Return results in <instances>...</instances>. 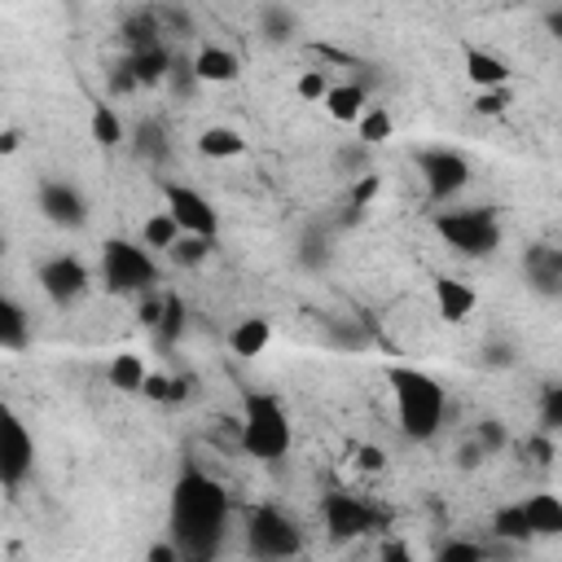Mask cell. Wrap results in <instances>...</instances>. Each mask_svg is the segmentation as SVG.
Segmentation results:
<instances>
[{
    "instance_id": "cell-6",
    "label": "cell",
    "mask_w": 562,
    "mask_h": 562,
    "mask_svg": "<svg viewBox=\"0 0 562 562\" xmlns=\"http://www.w3.org/2000/svg\"><path fill=\"white\" fill-rule=\"evenodd\" d=\"M246 549L255 558H294V553H303V536L281 509L255 505L246 514Z\"/></svg>"
},
{
    "instance_id": "cell-32",
    "label": "cell",
    "mask_w": 562,
    "mask_h": 562,
    "mask_svg": "<svg viewBox=\"0 0 562 562\" xmlns=\"http://www.w3.org/2000/svg\"><path fill=\"white\" fill-rule=\"evenodd\" d=\"M439 562H479V558H487V544H470V540H448V544H439V553H435Z\"/></svg>"
},
{
    "instance_id": "cell-26",
    "label": "cell",
    "mask_w": 562,
    "mask_h": 562,
    "mask_svg": "<svg viewBox=\"0 0 562 562\" xmlns=\"http://www.w3.org/2000/svg\"><path fill=\"white\" fill-rule=\"evenodd\" d=\"M259 35L272 40V44L290 40V35H294V13H290L285 4H263V9H259Z\"/></svg>"
},
{
    "instance_id": "cell-5",
    "label": "cell",
    "mask_w": 562,
    "mask_h": 562,
    "mask_svg": "<svg viewBox=\"0 0 562 562\" xmlns=\"http://www.w3.org/2000/svg\"><path fill=\"white\" fill-rule=\"evenodd\" d=\"M435 233H439L452 250H461V255H470V259L492 255V250L501 246V224H496V215H492L487 206L439 211V215H435Z\"/></svg>"
},
{
    "instance_id": "cell-36",
    "label": "cell",
    "mask_w": 562,
    "mask_h": 562,
    "mask_svg": "<svg viewBox=\"0 0 562 562\" xmlns=\"http://www.w3.org/2000/svg\"><path fill=\"white\" fill-rule=\"evenodd\" d=\"M149 562H180L184 553H180V544L176 540H162V544H149V553H145Z\"/></svg>"
},
{
    "instance_id": "cell-28",
    "label": "cell",
    "mask_w": 562,
    "mask_h": 562,
    "mask_svg": "<svg viewBox=\"0 0 562 562\" xmlns=\"http://www.w3.org/2000/svg\"><path fill=\"white\" fill-rule=\"evenodd\" d=\"M211 246H215V237H198V233H184V237L171 246V255H176V263H184V268H198V263H206V259H211Z\"/></svg>"
},
{
    "instance_id": "cell-3",
    "label": "cell",
    "mask_w": 562,
    "mask_h": 562,
    "mask_svg": "<svg viewBox=\"0 0 562 562\" xmlns=\"http://www.w3.org/2000/svg\"><path fill=\"white\" fill-rule=\"evenodd\" d=\"M241 448H246L255 461H263V465L290 457V448H294V422H290L281 395H272V391H250V395L241 400Z\"/></svg>"
},
{
    "instance_id": "cell-13",
    "label": "cell",
    "mask_w": 562,
    "mask_h": 562,
    "mask_svg": "<svg viewBox=\"0 0 562 562\" xmlns=\"http://www.w3.org/2000/svg\"><path fill=\"white\" fill-rule=\"evenodd\" d=\"M461 70H465V79H470L479 92L509 88V79H514V66H509L501 53L479 48V44H465V48H461Z\"/></svg>"
},
{
    "instance_id": "cell-27",
    "label": "cell",
    "mask_w": 562,
    "mask_h": 562,
    "mask_svg": "<svg viewBox=\"0 0 562 562\" xmlns=\"http://www.w3.org/2000/svg\"><path fill=\"white\" fill-rule=\"evenodd\" d=\"M536 417H540V430H544V435H562V382H549V386L540 391Z\"/></svg>"
},
{
    "instance_id": "cell-33",
    "label": "cell",
    "mask_w": 562,
    "mask_h": 562,
    "mask_svg": "<svg viewBox=\"0 0 562 562\" xmlns=\"http://www.w3.org/2000/svg\"><path fill=\"white\" fill-rule=\"evenodd\" d=\"M162 70H167L162 48H145V57H136V79H162Z\"/></svg>"
},
{
    "instance_id": "cell-2",
    "label": "cell",
    "mask_w": 562,
    "mask_h": 562,
    "mask_svg": "<svg viewBox=\"0 0 562 562\" xmlns=\"http://www.w3.org/2000/svg\"><path fill=\"white\" fill-rule=\"evenodd\" d=\"M386 386H391L395 422H400L404 439H413V443L435 439L439 426H443V413H448V395H443V386H439L430 373L408 369V364L386 369Z\"/></svg>"
},
{
    "instance_id": "cell-38",
    "label": "cell",
    "mask_w": 562,
    "mask_h": 562,
    "mask_svg": "<svg viewBox=\"0 0 562 562\" xmlns=\"http://www.w3.org/2000/svg\"><path fill=\"white\" fill-rule=\"evenodd\" d=\"M549 31L562 40V13H549Z\"/></svg>"
},
{
    "instance_id": "cell-11",
    "label": "cell",
    "mask_w": 562,
    "mask_h": 562,
    "mask_svg": "<svg viewBox=\"0 0 562 562\" xmlns=\"http://www.w3.org/2000/svg\"><path fill=\"white\" fill-rule=\"evenodd\" d=\"M35 202H40V215L53 228H83L88 224V198L70 180H40Z\"/></svg>"
},
{
    "instance_id": "cell-4",
    "label": "cell",
    "mask_w": 562,
    "mask_h": 562,
    "mask_svg": "<svg viewBox=\"0 0 562 562\" xmlns=\"http://www.w3.org/2000/svg\"><path fill=\"white\" fill-rule=\"evenodd\" d=\"M101 277L114 294H145L154 290L158 281V263H154V250L136 237H105L101 246Z\"/></svg>"
},
{
    "instance_id": "cell-19",
    "label": "cell",
    "mask_w": 562,
    "mask_h": 562,
    "mask_svg": "<svg viewBox=\"0 0 562 562\" xmlns=\"http://www.w3.org/2000/svg\"><path fill=\"white\" fill-rule=\"evenodd\" d=\"M325 114L334 119V123H342V127H356L360 123V114L369 110V92L360 88V83H334L329 92H325Z\"/></svg>"
},
{
    "instance_id": "cell-14",
    "label": "cell",
    "mask_w": 562,
    "mask_h": 562,
    "mask_svg": "<svg viewBox=\"0 0 562 562\" xmlns=\"http://www.w3.org/2000/svg\"><path fill=\"white\" fill-rule=\"evenodd\" d=\"M189 75L198 83H211V88H224V83H237L241 79V57L224 44H202L189 61Z\"/></svg>"
},
{
    "instance_id": "cell-21",
    "label": "cell",
    "mask_w": 562,
    "mask_h": 562,
    "mask_svg": "<svg viewBox=\"0 0 562 562\" xmlns=\"http://www.w3.org/2000/svg\"><path fill=\"white\" fill-rule=\"evenodd\" d=\"M26 342H31V316L13 294H4L0 299V347L4 351H22Z\"/></svg>"
},
{
    "instance_id": "cell-25",
    "label": "cell",
    "mask_w": 562,
    "mask_h": 562,
    "mask_svg": "<svg viewBox=\"0 0 562 562\" xmlns=\"http://www.w3.org/2000/svg\"><path fill=\"white\" fill-rule=\"evenodd\" d=\"M356 136H360L364 145H382V140H391V136H395V119H391V110H386V105H369V110L360 114V123H356Z\"/></svg>"
},
{
    "instance_id": "cell-24",
    "label": "cell",
    "mask_w": 562,
    "mask_h": 562,
    "mask_svg": "<svg viewBox=\"0 0 562 562\" xmlns=\"http://www.w3.org/2000/svg\"><path fill=\"white\" fill-rule=\"evenodd\" d=\"M180 237H184V228L176 224V215H171L167 206L154 211V215H145V224H140V241H145L149 250H171Z\"/></svg>"
},
{
    "instance_id": "cell-39",
    "label": "cell",
    "mask_w": 562,
    "mask_h": 562,
    "mask_svg": "<svg viewBox=\"0 0 562 562\" xmlns=\"http://www.w3.org/2000/svg\"><path fill=\"white\" fill-rule=\"evenodd\" d=\"M66 4H70V0H66Z\"/></svg>"
},
{
    "instance_id": "cell-22",
    "label": "cell",
    "mask_w": 562,
    "mask_h": 562,
    "mask_svg": "<svg viewBox=\"0 0 562 562\" xmlns=\"http://www.w3.org/2000/svg\"><path fill=\"white\" fill-rule=\"evenodd\" d=\"M88 136H92L101 149H114V145H123L127 127H123V119H119V110H114V105L97 101V105H92V114H88Z\"/></svg>"
},
{
    "instance_id": "cell-29",
    "label": "cell",
    "mask_w": 562,
    "mask_h": 562,
    "mask_svg": "<svg viewBox=\"0 0 562 562\" xmlns=\"http://www.w3.org/2000/svg\"><path fill=\"white\" fill-rule=\"evenodd\" d=\"M154 334H158V342H176V338L184 334V303H180L176 294H167V307H162Z\"/></svg>"
},
{
    "instance_id": "cell-18",
    "label": "cell",
    "mask_w": 562,
    "mask_h": 562,
    "mask_svg": "<svg viewBox=\"0 0 562 562\" xmlns=\"http://www.w3.org/2000/svg\"><path fill=\"white\" fill-rule=\"evenodd\" d=\"M522 509H527V522H531V536L536 540L562 536V496L558 492H531L522 501Z\"/></svg>"
},
{
    "instance_id": "cell-15",
    "label": "cell",
    "mask_w": 562,
    "mask_h": 562,
    "mask_svg": "<svg viewBox=\"0 0 562 562\" xmlns=\"http://www.w3.org/2000/svg\"><path fill=\"white\" fill-rule=\"evenodd\" d=\"M430 294H435V312H439V321H448V325L470 321V316H474V307H479L474 285H470V281H461V277H435Z\"/></svg>"
},
{
    "instance_id": "cell-10",
    "label": "cell",
    "mask_w": 562,
    "mask_h": 562,
    "mask_svg": "<svg viewBox=\"0 0 562 562\" xmlns=\"http://www.w3.org/2000/svg\"><path fill=\"white\" fill-rule=\"evenodd\" d=\"M162 206L176 215V224H180L184 233L220 237V211H215L211 198L198 193L193 184H176V180H167V184H162Z\"/></svg>"
},
{
    "instance_id": "cell-37",
    "label": "cell",
    "mask_w": 562,
    "mask_h": 562,
    "mask_svg": "<svg viewBox=\"0 0 562 562\" xmlns=\"http://www.w3.org/2000/svg\"><path fill=\"white\" fill-rule=\"evenodd\" d=\"M18 145H22V132H18V127H4V132H0V154L9 158V154H18Z\"/></svg>"
},
{
    "instance_id": "cell-17",
    "label": "cell",
    "mask_w": 562,
    "mask_h": 562,
    "mask_svg": "<svg viewBox=\"0 0 562 562\" xmlns=\"http://www.w3.org/2000/svg\"><path fill=\"white\" fill-rule=\"evenodd\" d=\"M268 342H272V325H268V316H241V321L228 329V351H233L237 360H255V356H263Z\"/></svg>"
},
{
    "instance_id": "cell-9",
    "label": "cell",
    "mask_w": 562,
    "mask_h": 562,
    "mask_svg": "<svg viewBox=\"0 0 562 562\" xmlns=\"http://www.w3.org/2000/svg\"><path fill=\"white\" fill-rule=\"evenodd\" d=\"M417 171H422V184H426L430 202H452L470 184V158L457 154V149H422Z\"/></svg>"
},
{
    "instance_id": "cell-8",
    "label": "cell",
    "mask_w": 562,
    "mask_h": 562,
    "mask_svg": "<svg viewBox=\"0 0 562 562\" xmlns=\"http://www.w3.org/2000/svg\"><path fill=\"white\" fill-rule=\"evenodd\" d=\"M31 470H35V439H31L26 422L9 413L4 426H0V487H4L9 501L22 492Z\"/></svg>"
},
{
    "instance_id": "cell-35",
    "label": "cell",
    "mask_w": 562,
    "mask_h": 562,
    "mask_svg": "<svg viewBox=\"0 0 562 562\" xmlns=\"http://www.w3.org/2000/svg\"><path fill=\"white\" fill-rule=\"evenodd\" d=\"M356 465H360V470H373V474H378V470H386V457H382V452H378L373 443H364V448L356 452Z\"/></svg>"
},
{
    "instance_id": "cell-12",
    "label": "cell",
    "mask_w": 562,
    "mask_h": 562,
    "mask_svg": "<svg viewBox=\"0 0 562 562\" xmlns=\"http://www.w3.org/2000/svg\"><path fill=\"white\" fill-rule=\"evenodd\" d=\"M321 518H325V531L334 540H356V536H364L373 527V509L364 501H356L351 492H325Z\"/></svg>"
},
{
    "instance_id": "cell-23",
    "label": "cell",
    "mask_w": 562,
    "mask_h": 562,
    "mask_svg": "<svg viewBox=\"0 0 562 562\" xmlns=\"http://www.w3.org/2000/svg\"><path fill=\"white\" fill-rule=\"evenodd\" d=\"M492 536H496V540H509V544H527V540H536V536H531V522H527L522 501L501 505V509L492 514Z\"/></svg>"
},
{
    "instance_id": "cell-30",
    "label": "cell",
    "mask_w": 562,
    "mask_h": 562,
    "mask_svg": "<svg viewBox=\"0 0 562 562\" xmlns=\"http://www.w3.org/2000/svg\"><path fill=\"white\" fill-rule=\"evenodd\" d=\"M474 443H479V452H483V457H496V452H505V448H509V430H505V422H496V417L479 422V430H474Z\"/></svg>"
},
{
    "instance_id": "cell-34",
    "label": "cell",
    "mask_w": 562,
    "mask_h": 562,
    "mask_svg": "<svg viewBox=\"0 0 562 562\" xmlns=\"http://www.w3.org/2000/svg\"><path fill=\"white\" fill-rule=\"evenodd\" d=\"M505 105H509V92H505V88H492V92H483V97L474 101L479 114H501Z\"/></svg>"
},
{
    "instance_id": "cell-16",
    "label": "cell",
    "mask_w": 562,
    "mask_h": 562,
    "mask_svg": "<svg viewBox=\"0 0 562 562\" xmlns=\"http://www.w3.org/2000/svg\"><path fill=\"white\" fill-rule=\"evenodd\" d=\"M105 382L119 391V395H140L145 382H149V364L140 351H114L110 364H105Z\"/></svg>"
},
{
    "instance_id": "cell-31",
    "label": "cell",
    "mask_w": 562,
    "mask_h": 562,
    "mask_svg": "<svg viewBox=\"0 0 562 562\" xmlns=\"http://www.w3.org/2000/svg\"><path fill=\"white\" fill-rule=\"evenodd\" d=\"M329 88H334V83H329L325 70H303V75L294 79V92H299V101H307V105H321Z\"/></svg>"
},
{
    "instance_id": "cell-1",
    "label": "cell",
    "mask_w": 562,
    "mask_h": 562,
    "mask_svg": "<svg viewBox=\"0 0 562 562\" xmlns=\"http://www.w3.org/2000/svg\"><path fill=\"white\" fill-rule=\"evenodd\" d=\"M228 531V492L202 474L184 470L171 487V540L180 544L184 558H211Z\"/></svg>"
},
{
    "instance_id": "cell-7",
    "label": "cell",
    "mask_w": 562,
    "mask_h": 562,
    "mask_svg": "<svg viewBox=\"0 0 562 562\" xmlns=\"http://www.w3.org/2000/svg\"><path fill=\"white\" fill-rule=\"evenodd\" d=\"M35 281H40V290H44V299H48L53 307H70L75 299L88 294L92 272H88V263H83L79 255L61 250V255H48V259L35 268Z\"/></svg>"
},
{
    "instance_id": "cell-20",
    "label": "cell",
    "mask_w": 562,
    "mask_h": 562,
    "mask_svg": "<svg viewBox=\"0 0 562 562\" xmlns=\"http://www.w3.org/2000/svg\"><path fill=\"white\" fill-rule=\"evenodd\" d=\"M198 154L211 158V162H228V158H241L246 154V136L228 123H211L198 132Z\"/></svg>"
}]
</instances>
